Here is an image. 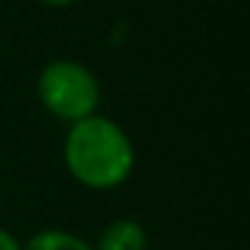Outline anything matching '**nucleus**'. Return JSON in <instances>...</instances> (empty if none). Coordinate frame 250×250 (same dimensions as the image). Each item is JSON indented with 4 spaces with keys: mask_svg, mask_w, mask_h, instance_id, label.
<instances>
[{
    "mask_svg": "<svg viewBox=\"0 0 250 250\" xmlns=\"http://www.w3.org/2000/svg\"><path fill=\"white\" fill-rule=\"evenodd\" d=\"M62 162L78 186L89 191H113L132 178L137 153L129 132L119 121L94 113L67 126Z\"/></svg>",
    "mask_w": 250,
    "mask_h": 250,
    "instance_id": "obj_1",
    "label": "nucleus"
},
{
    "mask_svg": "<svg viewBox=\"0 0 250 250\" xmlns=\"http://www.w3.org/2000/svg\"><path fill=\"white\" fill-rule=\"evenodd\" d=\"M35 97L49 116L65 121L67 126L100 113L103 89L100 81L78 60H51L41 67L35 78Z\"/></svg>",
    "mask_w": 250,
    "mask_h": 250,
    "instance_id": "obj_2",
    "label": "nucleus"
},
{
    "mask_svg": "<svg viewBox=\"0 0 250 250\" xmlns=\"http://www.w3.org/2000/svg\"><path fill=\"white\" fill-rule=\"evenodd\" d=\"M94 250H148V231L135 218H113L105 223L97 239L92 242Z\"/></svg>",
    "mask_w": 250,
    "mask_h": 250,
    "instance_id": "obj_3",
    "label": "nucleus"
},
{
    "mask_svg": "<svg viewBox=\"0 0 250 250\" xmlns=\"http://www.w3.org/2000/svg\"><path fill=\"white\" fill-rule=\"evenodd\" d=\"M22 250H94L89 239L67 229H41L22 242Z\"/></svg>",
    "mask_w": 250,
    "mask_h": 250,
    "instance_id": "obj_4",
    "label": "nucleus"
},
{
    "mask_svg": "<svg viewBox=\"0 0 250 250\" xmlns=\"http://www.w3.org/2000/svg\"><path fill=\"white\" fill-rule=\"evenodd\" d=\"M0 250H22V239L8 229H0Z\"/></svg>",
    "mask_w": 250,
    "mask_h": 250,
    "instance_id": "obj_5",
    "label": "nucleus"
},
{
    "mask_svg": "<svg viewBox=\"0 0 250 250\" xmlns=\"http://www.w3.org/2000/svg\"><path fill=\"white\" fill-rule=\"evenodd\" d=\"M43 6H51V8H67V6H73L76 0H41Z\"/></svg>",
    "mask_w": 250,
    "mask_h": 250,
    "instance_id": "obj_6",
    "label": "nucleus"
}]
</instances>
